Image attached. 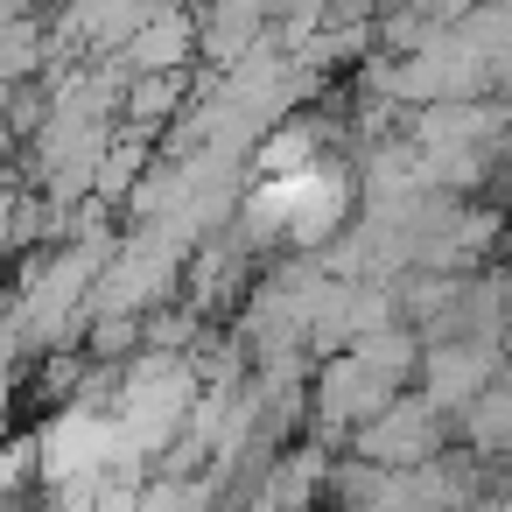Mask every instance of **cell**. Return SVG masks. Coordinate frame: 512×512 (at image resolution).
I'll use <instances>...</instances> for the list:
<instances>
[{
  "label": "cell",
  "mask_w": 512,
  "mask_h": 512,
  "mask_svg": "<svg viewBox=\"0 0 512 512\" xmlns=\"http://www.w3.org/2000/svg\"><path fill=\"white\" fill-rule=\"evenodd\" d=\"M295 155H302V148H288V155L267 162V183H260L253 211L274 218V225L295 232V239H316V232L330 225V211H337V183H330L323 169H295Z\"/></svg>",
  "instance_id": "obj_1"
}]
</instances>
